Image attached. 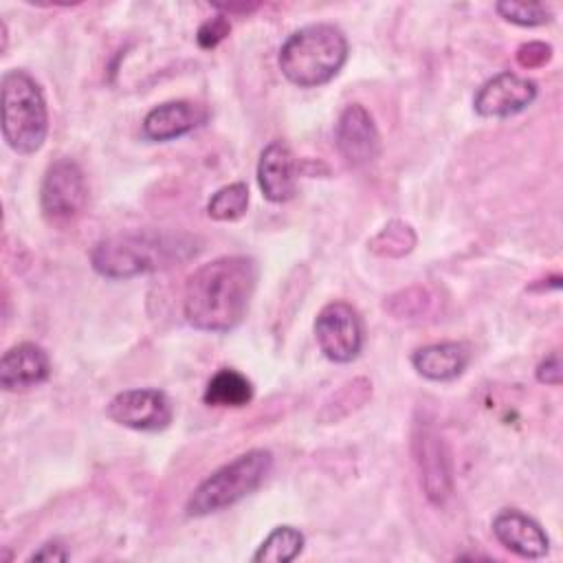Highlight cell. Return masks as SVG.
<instances>
[{
    "mask_svg": "<svg viewBox=\"0 0 563 563\" xmlns=\"http://www.w3.org/2000/svg\"><path fill=\"white\" fill-rule=\"evenodd\" d=\"M257 286V264L249 255H224L196 268L185 286L183 314L202 332L238 328Z\"/></svg>",
    "mask_w": 563,
    "mask_h": 563,
    "instance_id": "6da1fadb",
    "label": "cell"
},
{
    "mask_svg": "<svg viewBox=\"0 0 563 563\" xmlns=\"http://www.w3.org/2000/svg\"><path fill=\"white\" fill-rule=\"evenodd\" d=\"M253 398V383L233 367L218 369L202 394L205 405L209 407H244Z\"/></svg>",
    "mask_w": 563,
    "mask_h": 563,
    "instance_id": "e0dca14e",
    "label": "cell"
},
{
    "mask_svg": "<svg viewBox=\"0 0 563 563\" xmlns=\"http://www.w3.org/2000/svg\"><path fill=\"white\" fill-rule=\"evenodd\" d=\"M493 534L506 550L521 559H541L550 550V539L541 523L517 508H506L495 515Z\"/></svg>",
    "mask_w": 563,
    "mask_h": 563,
    "instance_id": "7c38bea8",
    "label": "cell"
},
{
    "mask_svg": "<svg viewBox=\"0 0 563 563\" xmlns=\"http://www.w3.org/2000/svg\"><path fill=\"white\" fill-rule=\"evenodd\" d=\"M2 88V136L15 154H35L48 134V110L40 84L22 68L7 70Z\"/></svg>",
    "mask_w": 563,
    "mask_h": 563,
    "instance_id": "277c9868",
    "label": "cell"
},
{
    "mask_svg": "<svg viewBox=\"0 0 563 563\" xmlns=\"http://www.w3.org/2000/svg\"><path fill=\"white\" fill-rule=\"evenodd\" d=\"M231 33V22L224 13L220 15H213V18H207L200 26H198V33H196V40H198V46L209 51V48H216L227 35Z\"/></svg>",
    "mask_w": 563,
    "mask_h": 563,
    "instance_id": "7402d4cb",
    "label": "cell"
},
{
    "mask_svg": "<svg viewBox=\"0 0 563 563\" xmlns=\"http://www.w3.org/2000/svg\"><path fill=\"white\" fill-rule=\"evenodd\" d=\"M209 119V110L202 103L178 99V101H165L156 108H152L141 125V132L147 141H172L178 136H185L200 125H205Z\"/></svg>",
    "mask_w": 563,
    "mask_h": 563,
    "instance_id": "4fadbf2b",
    "label": "cell"
},
{
    "mask_svg": "<svg viewBox=\"0 0 563 563\" xmlns=\"http://www.w3.org/2000/svg\"><path fill=\"white\" fill-rule=\"evenodd\" d=\"M552 57V46L545 42H528L517 48V62L523 68H539Z\"/></svg>",
    "mask_w": 563,
    "mask_h": 563,
    "instance_id": "603a6c76",
    "label": "cell"
},
{
    "mask_svg": "<svg viewBox=\"0 0 563 563\" xmlns=\"http://www.w3.org/2000/svg\"><path fill=\"white\" fill-rule=\"evenodd\" d=\"M299 167L292 150L284 141L268 143L257 161V185L266 200L286 202L297 194Z\"/></svg>",
    "mask_w": 563,
    "mask_h": 563,
    "instance_id": "5bb4252c",
    "label": "cell"
},
{
    "mask_svg": "<svg viewBox=\"0 0 563 563\" xmlns=\"http://www.w3.org/2000/svg\"><path fill=\"white\" fill-rule=\"evenodd\" d=\"M537 374V380L543 383V385H561V358H559V352H550L534 369Z\"/></svg>",
    "mask_w": 563,
    "mask_h": 563,
    "instance_id": "cb8c5ba5",
    "label": "cell"
},
{
    "mask_svg": "<svg viewBox=\"0 0 563 563\" xmlns=\"http://www.w3.org/2000/svg\"><path fill=\"white\" fill-rule=\"evenodd\" d=\"M202 242L189 233L132 231L99 240L90 251L92 268L108 279H132L183 264L200 253Z\"/></svg>",
    "mask_w": 563,
    "mask_h": 563,
    "instance_id": "7a4b0ae2",
    "label": "cell"
},
{
    "mask_svg": "<svg viewBox=\"0 0 563 563\" xmlns=\"http://www.w3.org/2000/svg\"><path fill=\"white\" fill-rule=\"evenodd\" d=\"M497 13L517 26H541L552 20V9L543 2L501 0L495 4Z\"/></svg>",
    "mask_w": 563,
    "mask_h": 563,
    "instance_id": "44dd1931",
    "label": "cell"
},
{
    "mask_svg": "<svg viewBox=\"0 0 563 563\" xmlns=\"http://www.w3.org/2000/svg\"><path fill=\"white\" fill-rule=\"evenodd\" d=\"M88 200V185L84 169L68 156L53 161L46 167L40 187V207L53 222H68L77 218Z\"/></svg>",
    "mask_w": 563,
    "mask_h": 563,
    "instance_id": "52a82bcc",
    "label": "cell"
},
{
    "mask_svg": "<svg viewBox=\"0 0 563 563\" xmlns=\"http://www.w3.org/2000/svg\"><path fill=\"white\" fill-rule=\"evenodd\" d=\"M334 143L352 167H365L378 158L380 134L372 114L361 103H350L341 110L334 125Z\"/></svg>",
    "mask_w": 563,
    "mask_h": 563,
    "instance_id": "30bf717a",
    "label": "cell"
},
{
    "mask_svg": "<svg viewBox=\"0 0 563 563\" xmlns=\"http://www.w3.org/2000/svg\"><path fill=\"white\" fill-rule=\"evenodd\" d=\"M537 99V84L517 73H499L475 92L473 108L486 119H508L523 112Z\"/></svg>",
    "mask_w": 563,
    "mask_h": 563,
    "instance_id": "8fae6325",
    "label": "cell"
},
{
    "mask_svg": "<svg viewBox=\"0 0 563 563\" xmlns=\"http://www.w3.org/2000/svg\"><path fill=\"white\" fill-rule=\"evenodd\" d=\"M413 244L416 233L411 231V227L400 220H394L369 242V249L383 257H402L413 249Z\"/></svg>",
    "mask_w": 563,
    "mask_h": 563,
    "instance_id": "ffe728a7",
    "label": "cell"
},
{
    "mask_svg": "<svg viewBox=\"0 0 563 563\" xmlns=\"http://www.w3.org/2000/svg\"><path fill=\"white\" fill-rule=\"evenodd\" d=\"M471 363V347L460 341H442L422 345L411 354L413 369L435 383H446L457 378Z\"/></svg>",
    "mask_w": 563,
    "mask_h": 563,
    "instance_id": "2e32d148",
    "label": "cell"
},
{
    "mask_svg": "<svg viewBox=\"0 0 563 563\" xmlns=\"http://www.w3.org/2000/svg\"><path fill=\"white\" fill-rule=\"evenodd\" d=\"M306 537L295 526H277L253 554L255 563H288L301 554Z\"/></svg>",
    "mask_w": 563,
    "mask_h": 563,
    "instance_id": "ac0fdd59",
    "label": "cell"
},
{
    "mask_svg": "<svg viewBox=\"0 0 563 563\" xmlns=\"http://www.w3.org/2000/svg\"><path fill=\"white\" fill-rule=\"evenodd\" d=\"M273 468V453L268 449H251L205 477L185 504L189 517H207L220 512L246 495L257 490Z\"/></svg>",
    "mask_w": 563,
    "mask_h": 563,
    "instance_id": "5b68a950",
    "label": "cell"
},
{
    "mask_svg": "<svg viewBox=\"0 0 563 563\" xmlns=\"http://www.w3.org/2000/svg\"><path fill=\"white\" fill-rule=\"evenodd\" d=\"M106 413L112 422L134 431H163L174 420V405L163 389L139 387L119 391Z\"/></svg>",
    "mask_w": 563,
    "mask_h": 563,
    "instance_id": "9c48e42d",
    "label": "cell"
},
{
    "mask_svg": "<svg viewBox=\"0 0 563 563\" xmlns=\"http://www.w3.org/2000/svg\"><path fill=\"white\" fill-rule=\"evenodd\" d=\"M68 556L70 554L59 541H46L29 556V561H66Z\"/></svg>",
    "mask_w": 563,
    "mask_h": 563,
    "instance_id": "d4e9b609",
    "label": "cell"
},
{
    "mask_svg": "<svg viewBox=\"0 0 563 563\" xmlns=\"http://www.w3.org/2000/svg\"><path fill=\"white\" fill-rule=\"evenodd\" d=\"M314 339L328 361L350 363L365 343L363 319L347 301H330L317 312Z\"/></svg>",
    "mask_w": 563,
    "mask_h": 563,
    "instance_id": "8992f818",
    "label": "cell"
},
{
    "mask_svg": "<svg viewBox=\"0 0 563 563\" xmlns=\"http://www.w3.org/2000/svg\"><path fill=\"white\" fill-rule=\"evenodd\" d=\"M345 33L328 22H317L297 29L279 48L282 75L299 86L314 88L328 84L339 75L347 59Z\"/></svg>",
    "mask_w": 563,
    "mask_h": 563,
    "instance_id": "3957f363",
    "label": "cell"
},
{
    "mask_svg": "<svg viewBox=\"0 0 563 563\" xmlns=\"http://www.w3.org/2000/svg\"><path fill=\"white\" fill-rule=\"evenodd\" d=\"M413 455L427 499L433 506H444L453 495V464L449 446L433 424L416 422Z\"/></svg>",
    "mask_w": 563,
    "mask_h": 563,
    "instance_id": "ba28073f",
    "label": "cell"
},
{
    "mask_svg": "<svg viewBox=\"0 0 563 563\" xmlns=\"http://www.w3.org/2000/svg\"><path fill=\"white\" fill-rule=\"evenodd\" d=\"M51 376V358L37 343L24 341L11 345L0 358V385L4 391H22L46 383Z\"/></svg>",
    "mask_w": 563,
    "mask_h": 563,
    "instance_id": "9a60e30c",
    "label": "cell"
},
{
    "mask_svg": "<svg viewBox=\"0 0 563 563\" xmlns=\"http://www.w3.org/2000/svg\"><path fill=\"white\" fill-rule=\"evenodd\" d=\"M249 207V187L246 183H231L220 187L207 202L209 218L218 222H231L246 213Z\"/></svg>",
    "mask_w": 563,
    "mask_h": 563,
    "instance_id": "d6986e66",
    "label": "cell"
}]
</instances>
